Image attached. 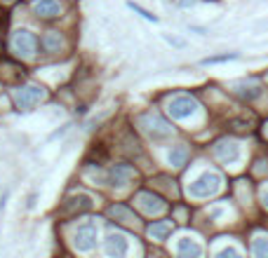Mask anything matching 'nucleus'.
I'll list each match as a JSON object with an SVG mask.
<instances>
[{"label": "nucleus", "instance_id": "nucleus-1", "mask_svg": "<svg viewBox=\"0 0 268 258\" xmlns=\"http://www.w3.org/2000/svg\"><path fill=\"white\" fill-rule=\"evenodd\" d=\"M132 176H137V172L129 164H113V167H108L106 172L94 174V181L111 185V188H122V185H127Z\"/></svg>", "mask_w": 268, "mask_h": 258}, {"label": "nucleus", "instance_id": "nucleus-2", "mask_svg": "<svg viewBox=\"0 0 268 258\" xmlns=\"http://www.w3.org/2000/svg\"><path fill=\"white\" fill-rule=\"evenodd\" d=\"M221 188V176L216 172H203L188 185V195L193 197H212L214 193H219Z\"/></svg>", "mask_w": 268, "mask_h": 258}, {"label": "nucleus", "instance_id": "nucleus-3", "mask_svg": "<svg viewBox=\"0 0 268 258\" xmlns=\"http://www.w3.org/2000/svg\"><path fill=\"white\" fill-rule=\"evenodd\" d=\"M139 122H141V127H144V131H146L155 143H162V141H167L172 136V127L160 118V115H155V113L141 115Z\"/></svg>", "mask_w": 268, "mask_h": 258}, {"label": "nucleus", "instance_id": "nucleus-4", "mask_svg": "<svg viewBox=\"0 0 268 258\" xmlns=\"http://www.w3.org/2000/svg\"><path fill=\"white\" fill-rule=\"evenodd\" d=\"M45 99V89L38 85H24L14 89V103L19 110H33L35 103H40Z\"/></svg>", "mask_w": 268, "mask_h": 258}, {"label": "nucleus", "instance_id": "nucleus-5", "mask_svg": "<svg viewBox=\"0 0 268 258\" xmlns=\"http://www.w3.org/2000/svg\"><path fill=\"white\" fill-rule=\"evenodd\" d=\"M195 110H198V101H195L193 97H188V94L174 97L170 103H167V113H170V118H174V120L191 118Z\"/></svg>", "mask_w": 268, "mask_h": 258}, {"label": "nucleus", "instance_id": "nucleus-6", "mask_svg": "<svg viewBox=\"0 0 268 258\" xmlns=\"http://www.w3.org/2000/svg\"><path fill=\"white\" fill-rule=\"evenodd\" d=\"M97 235H99V228L94 223H83V226H78L75 230V239L73 244L78 251H92V249L97 247Z\"/></svg>", "mask_w": 268, "mask_h": 258}, {"label": "nucleus", "instance_id": "nucleus-7", "mask_svg": "<svg viewBox=\"0 0 268 258\" xmlns=\"http://www.w3.org/2000/svg\"><path fill=\"white\" fill-rule=\"evenodd\" d=\"M12 47H14V52L19 54V56L29 59L38 50V38L31 31H17L12 35Z\"/></svg>", "mask_w": 268, "mask_h": 258}, {"label": "nucleus", "instance_id": "nucleus-8", "mask_svg": "<svg viewBox=\"0 0 268 258\" xmlns=\"http://www.w3.org/2000/svg\"><path fill=\"white\" fill-rule=\"evenodd\" d=\"M214 155L221 162H226V164H236V162L242 157V148H240L238 141L224 139V141H216L214 143Z\"/></svg>", "mask_w": 268, "mask_h": 258}, {"label": "nucleus", "instance_id": "nucleus-9", "mask_svg": "<svg viewBox=\"0 0 268 258\" xmlns=\"http://www.w3.org/2000/svg\"><path fill=\"white\" fill-rule=\"evenodd\" d=\"M94 206V200L89 197V195L80 193V195H73V197H68L64 205H61V216H78V214H85Z\"/></svg>", "mask_w": 268, "mask_h": 258}, {"label": "nucleus", "instance_id": "nucleus-10", "mask_svg": "<svg viewBox=\"0 0 268 258\" xmlns=\"http://www.w3.org/2000/svg\"><path fill=\"white\" fill-rule=\"evenodd\" d=\"M106 254L108 256H113V258H120V256H125L127 254V249H129V242H127V237L122 235V232H111V235L106 237Z\"/></svg>", "mask_w": 268, "mask_h": 258}, {"label": "nucleus", "instance_id": "nucleus-11", "mask_svg": "<svg viewBox=\"0 0 268 258\" xmlns=\"http://www.w3.org/2000/svg\"><path fill=\"white\" fill-rule=\"evenodd\" d=\"M33 12L40 19H54L61 14V5L59 0H33Z\"/></svg>", "mask_w": 268, "mask_h": 258}, {"label": "nucleus", "instance_id": "nucleus-12", "mask_svg": "<svg viewBox=\"0 0 268 258\" xmlns=\"http://www.w3.org/2000/svg\"><path fill=\"white\" fill-rule=\"evenodd\" d=\"M137 205L146 211V214H162L165 211V202H162L160 197H155L153 193H139L137 195Z\"/></svg>", "mask_w": 268, "mask_h": 258}, {"label": "nucleus", "instance_id": "nucleus-13", "mask_svg": "<svg viewBox=\"0 0 268 258\" xmlns=\"http://www.w3.org/2000/svg\"><path fill=\"white\" fill-rule=\"evenodd\" d=\"M233 92H236L238 97H242L245 101H254L257 97H261V85L252 82V80H242V82L233 85Z\"/></svg>", "mask_w": 268, "mask_h": 258}, {"label": "nucleus", "instance_id": "nucleus-14", "mask_svg": "<svg viewBox=\"0 0 268 258\" xmlns=\"http://www.w3.org/2000/svg\"><path fill=\"white\" fill-rule=\"evenodd\" d=\"M177 254H179V256H186V258H198V256H203V249H200V244H195L193 239L181 237V239L177 242Z\"/></svg>", "mask_w": 268, "mask_h": 258}, {"label": "nucleus", "instance_id": "nucleus-15", "mask_svg": "<svg viewBox=\"0 0 268 258\" xmlns=\"http://www.w3.org/2000/svg\"><path fill=\"white\" fill-rule=\"evenodd\" d=\"M172 230H174V223L172 221H153L149 226V235L153 239H167L172 235Z\"/></svg>", "mask_w": 268, "mask_h": 258}, {"label": "nucleus", "instance_id": "nucleus-16", "mask_svg": "<svg viewBox=\"0 0 268 258\" xmlns=\"http://www.w3.org/2000/svg\"><path fill=\"white\" fill-rule=\"evenodd\" d=\"M40 47H43L47 54H54V52H59V50L64 47V40L59 38V33L50 31V33H45L43 38H40Z\"/></svg>", "mask_w": 268, "mask_h": 258}, {"label": "nucleus", "instance_id": "nucleus-17", "mask_svg": "<svg viewBox=\"0 0 268 258\" xmlns=\"http://www.w3.org/2000/svg\"><path fill=\"white\" fill-rule=\"evenodd\" d=\"M188 160V148L186 146H174L170 151V164L172 167H183Z\"/></svg>", "mask_w": 268, "mask_h": 258}, {"label": "nucleus", "instance_id": "nucleus-18", "mask_svg": "<svg viewBox=\"0 0 268 258\" xmlns=\"http://www.w3.org/2000/svg\"><path fill=\"white\" fill-rule=\"evenodd\" d=\"M108 214L113 216V218H125V223H137V216H132L127 206H122V205L111 206V211H108Z\"/></svg>", "mask_w": 268, "mask_h": 258}, {"label": "nucleus", "instance_id": "nucleus-19", "mask_svg": "<svg viewBox=\"0 0 268 258\" xmlns=\"http://www.w3.org/2000/svg\"><path fill=\"white\" fill-rule=\"evenodd\" d=\"M236 59H240V54H238V52L221 54V56H207V59H203V66H209V64H224V61H236Z\"/></svg>", "mask_w": 268, "mask_h": 258}, {"label": "nucleus", "instance_id": "nucleus-20", "mask_svg": "<svg viewBox=\"0 0 268 258\" xmlns=\"http://www.w3.org/2000/svg\"><path fill=\"white\" fill-rule=\"evenodd\" d=\"M252 251H254V256H259V258H268V239L266 237L257 239L254 247H252Z\"/></svg>", "mask_w": 268, "mask_h": 258}, {"label": "nucleus", "instance_id": "nucleus-21", "mask_svg": "<svg viewBox=\"0 0 268 258\" xmlns=\"http://www.w3.org/2000/svg\"><path fill=\"white\" fill-rule=\"evenodd\" d=\"M127 7H129V10H134V12H137V14H141V17H144L146 22L158 24V17H155V14H150L149 10H144V7H141V5H137V2H127Z\"/></svg>", "mask_w": 268, "mask_h": 258}, {"label": "nucleus", "instance_id": "nucleus-22", "mask_svg": "<svg viewBox=\"0 0 268 258\" xmlns=\"http://www.w3.org/2000/svg\"><path fill=\"white\" fill-rule=\"evenodd\" d=\"M216 256H219V258H226V256H233V258H236V256H240V251H238V249H233V247H226V249H221Z\"/></svg>", "mask_w": 268, "mask_h": 258}, {"label": "nucleus", "instance_id": "nucleus-23", "mask_svg": "<svg viewBox=\"0 0 268 258\" xmlns=\"http://www.w3.org/2000/svg\"><path fill=\"white\" fill-rule=\"evenodd\" d=\"M165 40L170 45H174V47H183V40H179V38H172V35H165Z\"/></svg>", "mask_w": 268, "mask_h": 258}, {"label": "nucleus", "instance_id": "nucleus-24", "mask_svg": "<svg viewBox=\"0 0 268 258\" xmlns=\"http://www.w3.org/2000/svg\"><path fill=\"white\" fill-rule=\"evenodd\" d=\"M35 200H38V195L31 193V195H29V202H26V206H29V209H33V206H35Z\"/></svg>", "mask_w": 268, "mask_h": 258}, {"label": "nucleus", "instance_id": "nucleus-25", "mask_svg": "<svg viewBox=\"0 0 268 258\" xmlns=\"http://www.w3.org/2000/svg\"><path fill=\"white\" fill-rule=\"evenodd\" d=\"M195 2H198V0H181V7H191Z\"/></svg>", "mask_w": 268, "mask_h": 258}, {"label": "nucleus", "instance_id": "nucleus-26", "mask_svg": "<svg viewBox=\"0 0 268 258\" xmlns=\"http://www.w3.org/2000/svg\"><path fill=\"white\" fill-rule=\"evenodd\" d=\"M261 200H264V205L268 206V190H264V193H261Z\"/></svg>", "mask_w": 268, "mask_h": 258}, {"label": "nucleus", "instance_id": "nucleus-27", "mask_svg": "<svg viewBox=\"0 0 268 258\" xmlns=\"http://www.w3.org/2000/svg\"><path fill=\"white\" fill-rule=\"evenodd\" d=\"M2 2H12V0H2Z\"/></svg>", "mask_w": 268, "mask_h": 258}, {"label": "nucleus", "instance_id": "nucleus-28", "mask_svg": "<svg viewBox=\"0 0 268 258\" xmlns=\"http://www.w3.org/2000/svg\"><path fill=\"white\" fill-rule=\"evenodd\" d=\"M212 2H219V0H212Z\"/></svg>", "mask_w": 268, "mask_h": 258}]
</instances>
